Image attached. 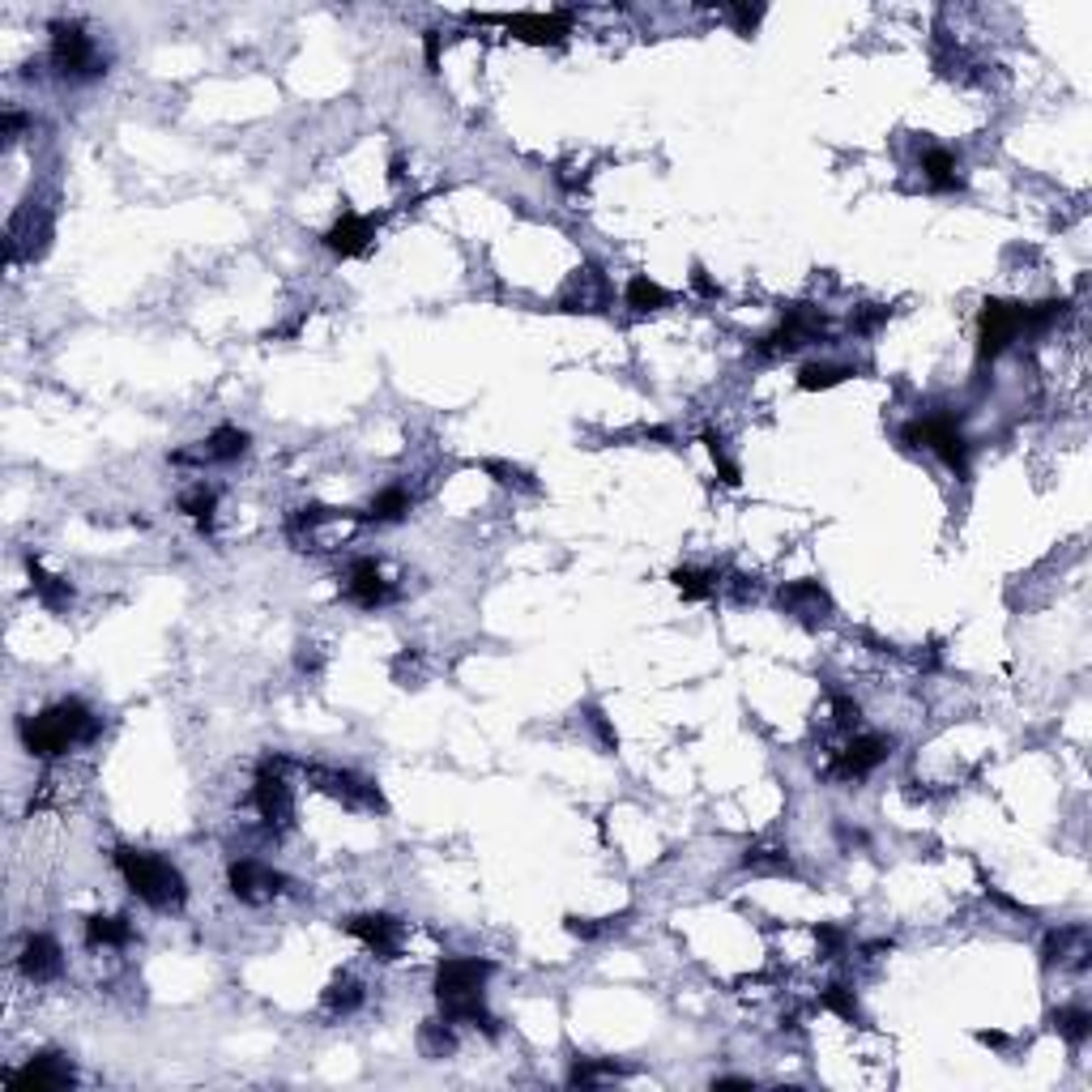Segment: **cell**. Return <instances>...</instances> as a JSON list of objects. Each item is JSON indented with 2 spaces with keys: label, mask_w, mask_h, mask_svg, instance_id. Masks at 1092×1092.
I'll return each instance as SVG.
<instances>
[{
  "label": "cell",
  "mask_w": 1092,
  "mask_h": 1092,
  "mask_svg": "<svg viewBox=\"0 0 1092 1092\" xmlns=\"http://www.w3.org/2000/svg\"><path fill=\"white\" fill-rule=\"evenodd\" d=\"M346 598L359 610H384L389 602H397V589H393V581H384V572L372 556H359L346 572Z\"/></svg>",
  "instance_id": "4fadbf2b"
},
{
  "label": "cell",
  "mask_w": 1092,
  "mask_h": 1092,
  "mask_svg": "<svg viewBox=\"0 0 1092 1092\" xmlns=\"http://www.w3.org/2000/svg\"><path fill=\"white\" fill-rule=\"evenodd\" d=\"M589 721H594V730L602 734V742H606V747H615V730H610V721H606L602 713H589Z\"/></svg>",
  "instance_id": "c3c4849f"
},
{
  "label": "cell",
  "mask_w": 1092,
  "mask_h": 1092,
  "mask_svg": "<svg viewBox=\"0 0 1092 1092\" xmlns=\"http://www.w3.org/2000/svg\"><path fill=\"white\" fill-rule=\"evenodd\" d=\"M372 240H376V223L363 213H342L338 223L324 231V248H330L334 257H359V252L372 248Z\"/></svg>",
  "instance_id": "e0dca14e"
},
{
  "label": "cell",
  "mask_w": 1092,
  "mask_h": 1092,
  "mask_svg": "<svg viewBox=\"0 0 1092 1092\" xmlns=\"http://www.w3.org/2000/svg\"><path fill=\"white\" fill-rule=\"evenodd\" d=\"M31 589H35V598H39L48 610H69V606H73V585H69L64 577H52V572L39 568L35 560H31Z\"/></svg>",
  "instance_id": "4316f807"
},
{
  "label": "cell",
  "mask_w": 1092,
  "mask_h": 1092,
  "mask_svg": "<svg viewBox=\"0 0 1092 1092\" xmlns=\"http://www.w3.org/2000/svg\"><path fill=\"white\" fill-rule=\"evenodd\" d=\"M832 721H836L841 730H858V721H862V704H858L853 696L836 692V696H832Z\"/></svg>",
  "instance_id": "8d00e7d4"
},
{
  "label": "cell",
  "mask_w": 1092,
  "mask_h": 1092,
  "mask_svg": "<svg viewBox=\"0 0 1092 1092\" xmlns=\"http://www.w3.org/2000/svg\"><path fill=\"white\" fill-rule=\"evenodd\" d=\"M820 338H824V312L811 303H798L782 316V324L769 338H759V355H794Z\"/></svg>",
  "instance_id": "30bf717a"
},
{
  "label": "cell",
  "mask_w": 1092,
  "mask_h": 1092,
  "mask_svg": "<svg viewBox=\"0 0 1092 1092\" xmlns=\"http://www.w3.org/2000/svg\"><path fill=\"white\" fill-rule=\"evenodd\" d=\"M610 303V290H606V278L598 269H585L572 290L564 295V312H602Z\"/></svg>",
  "instance_id": "603a6c76"
},
{
  "label": "cell",
  "mask_w": 1092,
  "mask_h": 1092,
  "mask_svg": "<svg viewBox=\"0 0 1092 1092\" xmlns=\"http://www.w3.org/2000/svg\"><path fill=\"white\" fill-rule=\"evenodd\" d=\"M252 807L265 832H286L295 824V790L286 777V755H265L252 777Z\"/></svg>",
  "instance_id": "8992f818"
},
{
  "label": "cell",
  "mask_w": 1092,
  "mask_h": 1092,
  "mask_svg": "<svg viewBox=\"0 0 1092 1092\" xmlns=\"http://www.w3.org/2000/svg\"><path fill=\"white\" fill-rule=\"evenodd\" d=\"M324 1012L330 1016H355L363 1003H368V991H363V981H355V977H338V981H330V991H324Z\"/></svg>",
  "instance_id": "d4e9b609"
},
{
  "label": "cell",
  "mask_w": 1092,
  "mask_h": 1092,
  "mask_svg": "<svg viewBox=\"0 0 1092 1092\" xmlns=\"http://www.w3.org/2000/svg\"><path fill=\"white\" fill-rule=\"evenodd\" d=\"M742 866L747 870H759V876H786L790 870V853L777 849V845H755L742 853Z\"/></svg>",
  "instance_id": "d6a6232c"
},
{
  "label": "cell",
  "mask_w": 1092,
  "mask_h": 1092,
  "mask_svg": "<svg viewBox=\"0 0 1092 1092\" xmlns=\"http://www.w3.org/2000/svg\"><path fill=\"white\" fill-rule=\"evenodd\" d=\"M777 606L798 623H824L832 615V594L820 581H786L777 589Z\"/></svg>",
  "instance_id": "9a60e30c"
},
{
  "label": "cell",
  "mask_w": 1092,
  "mask_h": 1092,
  "mask_svg": "<svg viewBox=\"0 0 1092 1092\" xmlns=\"http://www.w3.org/2000/svg\"><path fill=\"white\" fill-rule=\"evenodd\" d=\"M815 939H820V947H824L828 956H841V952H845V943H849V935H845L841 926H820V930H815Z\"/></svg>",
  "instance_id": "ab89813d"
},
{
  "label": "cell",
  "mask_w": 1092,
  "mask_h": 1092,
  "mask_svg": "<svg viewBox=\"0 0 1092 1092\" xmlns=\"http://www.w3.org/2000/svg\"><path fill=\"white\" fill-rule=\"evenodd\" d=\"M299 671H307V675H316V671H320V653H316V644H299Z\"/></svg>",
  "instance_id": "f6af8a7d"
},
{
  "label": "cell",
  "mask_w": 1092,
  "mask_h": 1092,
  "mask_svg": "<svg viewBox=\"0 0 1092 1092\" xmlns=\"http://www.w3.org/2000/svg\"><path fill=\"white\" fill-rule=\"evenodd\" d=\"M422 52H427V69H440V31H422Z\"/></svg>",
  "instance_id": "7bdbcfd3"
},
{
  "label": "cell",
  "mask_w": 1092,
  "mask_h": 1092,
  "mask_svg": "<svg viewBox=\"0 0 1092 1092\" xmlns=\"http://www.w3.org/2000/svg\"><path fill=\"white\" fill-rule=\"evenodd\" d=\"M853 376V368L849 363H807L803 372H798V389H807V393H820V389H836V384H845Z\"/></svg>",
  "instance_id": "f546056e"
},
{
  "label": "cell",
  "mask_w": 1092,
  "mask_h": 1092,
  "mask_svg": "<svg viewBox=\"0 0 1092 1092\" xmlns=\"http://www.w3.org/2000/svg\"><path fill=\"white\" fill-rule=\"evenodd\" d=\"M1050 1024H1054L1071 1046H1079V1041H1088V1033H1092V1012H1088V1008H1058V1012H1050Z\"/></svg>",
  "instance_id": "1f68e13d"
},
{
  "label": "cell",
  "mask_w": 1092,
  "mask_h": 1092,
  "mask_svg": "<svg viewBox=\"0 0 1092 1092\" xmlns=\"http://www.w3.org/2000/svg\"><path fill=\"white\" fill-rule=\"evenodd\" d=\"M623 303L632 307V312H662V307H671V290L662 286V282H653V278H644V274H636V278H627V286H623Z\"/></svg>",
  "instance_id": "cb8c5ba5"
},
{
  "label": "cell",
  "mask_w": 1092,
  "mask_h": 1092,
  "mask_svg": "<svg viewBox=\"0 0 1092 1092\" xmlns=\"http://www.w3.org/2000/svg\"><path fill=\"white\" fill-rule=\"evenodd\" d=\"M227 888L244 905H265V901L286 892V876L274 866H265L261 858H240V862L227 866Z\"/></svg>",
  "instance_id": "8fae6325"
},
{
  "label": "cell",
  "mask_w": 1092,
  "mask_h": 1092,
  "mask_svg": "<svg viewBox=\"0 0 1092 1092\" xmlns=\"http://www.w3.org/2000/svg\"><path fill=\"white\" fill-rule=\"evenodd\" d=\"M410 508H414V495H410L401 483H393V487H380V491L372 495L363 521H368V525H397V521L410 516Z\"/></svg>",
  "instance_id": "44dd1931"
},
{
  "label": "cell",
  "mask_w": 1092,
  "mask_h": 1092,
  "mask_svg": "<svg viewBox=\"0 0 1092 1092\" xmlns=\"http://www.w3.org/2000/svg\"><path fill=\"white\" fill-rule=\"evenodd\" d=\"M623 1067L610 1062V1058H577L572 1071H568V1084L581 1088V1084H602V1079H615Z\"/></svg>",
  "instance_id": "836d02e7"
},
{
  "label": "cell",
  "mask_w": 1092,
  "mask_h": 1092,
  "mask_svg": "<svg viewBox=\"0 0 1092 1092\" xmlns=\"http://www.w3.org/2000/svg\"><path fill=\"white\" fill-rule=\"evenodd\" d=\"M31 120H26V112H18V107H10L5 112V120H0V129H5V142H18V133L26 129Z\"/></svg>",
  "instance_id": "b9f144b4"
},
{
  "label": "cell",
  "mask_w": 1092,
  "mask_h": 1092,
  "mask_svg": "<svg viewBox=\"0 0 1092 1092\" xmlns=\"http://www.w3.org/2000/svg\"><path fill=\"white\" fill-rule=\"evenodd\" d=\"M180 512H184L201 533H209V529H213V512H218V491L205 487V483H192V487L180 495Z\"/></svg>",
  "instance_id": "484cf974"
},
{
  "label": "cell",
  "mask_w": 1092,
  "mask_h": 1092,
  "mask_svg": "<svg viewBox=\"0 0 1092 1092\" xmlns=\"http://www.w3.org/2000/svg\"><path fill=\"white\" fill-rule=\"evenodd\" d=\"M726 18L734 22L738 35H755V26L764 18V5H726Z\"/></svg>",
  "instance_id": "74e56055"
},
{
  "label": "cell",
  "mask_w": 1092,
  "mask_h": 1092,
  "mask_svg": "<svg viewBox=\"0 0 1092 1092\" xmlns=\"http://www.w3.org/2000/svg\"><path fill=\"white\" fill-rule=\"evenodd\" d=\"M418 1050H422V1058H449L453 1050H457V1037H453V1024L449 1020H427L422 1029H418Z\"/></svg>",
  "instance_id": "f1b7e54d"
},
{
  "label": "cell",
  "mask_w": 1092,
  "mask_h": 1092,
  "mask_svg": "<svg viewBox=\"0 0 1092 1092\" xmlns=\"http://www.w3.org/2000/svg\"><path fill=\"white\" fill-rule=\"evenodd\" d=\"M1016 338H1024V303L1012 299H986L977 312V359H999Z\"/></svg>",
  "instance_id": "52a82bcc"
},
{
  "label": "cell",
  "mask_w": 1092,
  "mask_h": 1092,
  "mask_svg": "<svg viewBox=\"0 0 1092 1092\" xmlns=\"http://www.w3.org/2000/svg\"><path fill=\"white\" fill-rule=\"evenodd\" d=\"M922 175H926V184H930L935 192H960V188H964L960 163H956V154L943 150V146H930V150L922 154Z\"/></svg>",
  "instance_id": "7402d4cb"
},
{
  "label": "cell",
  "mask_w": 1092,
  "mask_h": 1092,
  "mask_svg": "<svg viewBox=\"0 0 1092 1092\" xmlns=\"http://www.w3.org/2000/svg\"><path fill=\"white\" fill-rule=\"evenodd\" d=\"M820 1008L832 1012V1016H841V1020H849V1024L858 1020V999H853V991L845 986V981H832V986H824Z\"/></svg>",
  "instance_id": "d590c367"
},
{
  "label": "cell",
  "mask_w": 1092,
  "mask_h": 1092,
  "mask_svg": "<svg viewBox=\"0 0 1092 1092\" xmlns=\"http://www.w3.org/2000/svg\"><path fill=\"white\" fill-rule=\"evenodd\" d=\"M675 589L688 598V602H704V598H713L717 594V572H709V568H675Z\"/></svg>",
  "instance_id": "4dcf8cb0"
},
{
  "label": "cell",
  "mask_w": 1092,
  "mask_h": 1092,
  "mask_svg": "<svg viewBox=\"0 0 1092 1092\" xmlns=\"http://www.w3.org/2000/svg\"><path fill=\"white\" fill-rule=\"evenodd\" d=\"M713 1088H755V1079L751 1075H717Z\"/></svg>",
  "instance_id": "7dc6e473"
},
{
  "label": "cell",
  "mask_w": 1092,
  "mask_h": 1092,
  "mask_svg": "<svg viewBox=\"0 0 1092 1092\" xmlns=\"http://www.w3.org/2000/svg\"><path fill=\"white\" fill-rule=\"evenodd\" d=\"M977 1041H986V1046H995V1050H1003V1046H1008V1037H1003V1033H977Z\"/></svg>",
  "instance_id": "681fc988"
},
{
  "label": "cell",
  "mask_w": 1092,
  "mask_h": 1092,
  "mask_svg": "<svg viewBox=\"0 0 1092 1092\" xmlns=\"http://www.w3.org/2000/svg\"><path fill=\"white\" fill-rule=\"evenodd\" d=\"M346 935L359 939L376 960H397L401 939H406V926H401L393 914H359V918L346 922Z\"/></svg>",
  "instance_id": "5bb4252c"
},
{
  "label": "cell",
  "mask_w": 1092,
  "mask_h": 1092,
  "mask_svg": "<svg viewBox=\"0 0 1092 1092\" xmlns=\"http://www.w3.org/2000/svg\"><path fill=\"white\" fill-rule=\"evenodd\" d=\"M483 470H487V474H495V478H500V483H508V487H525V491H533L529 474H525V470H516V466H508V462H483Z\"/></svg>",
  "instance_id": "f35d334b"
},
{
  "label": "cell",
  "mask_w": 1092,
  "mask_h": 1092,
  "mask_svg": "<svg viewBox=\"0 0 1092 1092\" xmlns=\"http://www.w3.org/2000/svg\"><path fill=\"white\" fill-rule=\"evenodd\" d=\"M307 782L320 790V794H330V798H338L342 807H351V811H372V815H380L384 811V794L376 790V782H368V777H359V773H351V769H330V764H307Z\"/></svg>",
  "instance_id": "ba28073f"
},
{
  "label": "cell",
  "mask_w": 1092,
  "mask_h": 1092,
  "mask_svg": "<svg viewBox=\"0 0 1092 1092\" xmlns=\"http://www.w3.org/2000/svg\"><path fill=\"white\" fill-rule=\"evenodd\" d=\"M18 968H22V977L26 981H52V977H60V968H64V952H60V943L52 939V935H26V943H22V952H18Z\"/></svg>",
  "instance_id": "2e32d148"
},
{
  "label": "cell",
  "mask_w": 1092,
  "mask_h": 1092,
  "mask_svg": "<svg viewBox=\"0 0 1092 1092\" xmlns=\"http://www.w3.org/2000/svg\"><path fill=\"white\" fill-rule=\"evenodd\" d=\"M48 60H52L56 77H64V81H94L107 73V56L98 52L94 35H86L81 22H52Z\"/></svg>",
  "instance_id": "5b68a950"
},
{
  "label": "cell",
  "mask_w": 1092,
  "mask_h": 1092,
  "mask_svg": "<svg viewBox=\"0 0 1092 1092\" xmlns=\"http://www.w3.org/2000/svg\"><path fill=\"white\" fill-rule=\"evenodd\" d=\"M487 977H491V960L478 956H449L435 968V1003H440L449 1024H470L483 1033H500L495 1016L487 1012Z\"/></svg>",
  "instance_id": "6da1fadb"
},
{
  "label": "cell",
  "mask_w": 1092,
  "mask_h": 1092,
  "mask_svg": "<svg viewBox=\"0 0 1092 1092\" xmlns=\"http://www.w3.org/2000/svg\"><path fill=\"white\" fill-rule=\"evenodd\" d=\"M98 730H102V717L86 700H77V696L56 700L43 713H31V717L18 721L22 747L31 755H39V759H56V755H64L77 742H94Z\"/></svg>",
  "instance_id": "7a4b0ae2"
},
{
  "label": "cell",
  "mask_w": 1092,
  "mask_h": 1092,
  "mask_svg": "<svg viewBox=\"0 0 1092 1092\" xmlns=\"http://www.w3.org/2000/svg\"><path fill=\"white\" fill-rule=\"evenodd\" d=\"M5 1084H10V1088H39V1092H56V1088L77 1084V1071H73V1062H69L64 1054L48 1050V1054H31L18 1071H10V1075H5Z\"/></svg>",
  "instance_id": "7c38bea8"
},
{
  "label": "cell",
  "mask_w": 1092,
  "mask_h": 1092,
  "mask_svg": "<svg viewBox=\"0 0 1092 1092\" xmlns=\"http://www.w3.org/2000/svg\"><path fill=\"white\" fill-rule=\"evenodd\" d=\"M892 755V738L888 734H853L841 751H832L828 777L832 782H862L880 769V764Z\"/></svg>",
  "instance_id": "9c48e42d"
},
{
  "label": "cell",
  "mask_w": 1092,
  "mask_h": 1092,
  "mask_svg": "<svg viewBox=\"0 0 1092 1092\" xmlns=\"http://www.w3.org/2000/svg\"><path fill=\"white\" fill-rule=\"evenodd\" d=\"M133 943V922L129 918H90L86 922V947H129Z\"/></svg>",
  "instance_id": "83f0119b"
},
{
  "label": "cell",
  "mask_w": 1092,
  "mask_h": 1092,
  "mask_svg": "<svg viewBox=\"0 0 1092 1092\" xmlns=\"http://www.w3.org/2000/svg\"><path fill=\"white\" fill-rule=\"evenodd\" d=\"M564 926H568V935H577V939H598V935H602V926L589 922V918H568Z\"/></svg>",
  "instance_id": "ee69618b"
},
{
  "label": "cell",
  "mask_w": 1092,
  "mask_h": 1092,
  "mask_svg": "<svg viewBox=\"0 0 1092 1092\" xmlns=\"http://www.w3.org/2000/svg\"><path fill=\"white\" fill-rule=\"evenodd\" d=\"M508 22V31L516 35V39H525V43H538V48H546V43H564V35H568V18L564 14H516V18H504Z\"/></svg>",
  "instance_id": "d6986e66"
},
{
  "label": "cell",
  "mask_w": 1092,
  "mask_h": 1092,
  "mask_svg": "<svg viewBox=\"0 0 1092 1092\" xmlns=\"http://www.w3.org/2000/svg\"><path fill=\"white\" fill-rule=\"evenodd\" d=\"M252 449V435L244 431V427H213L209 431V440L201 445V457L205 462H213V466H231V462H240L244 453Z\"/></svg>",
  "instance_id": "ffe728a7"
},
{
  "label": "cell",
  "mask_w": 1092,
  "mask_h": 1092,
  "mask_svg": "<svg viewBox=\"0 0 1092 1092\" xmlns=\"http://www.w3.org/2000/svg\"><path fill=\"white\" fill-rule=\"evenodd\" d=\"M704 445H709V457H713V466H717V478L726 483V487H738L742 483V470H738V462L726 453V440L717 431H704Z\"/></svg>",
  "instance_id": "e575fe53"
},
{
  "label": "cell",
  "mask_w": 1092,
  "mask_h": 1092,
  "mask_svg": "<svg viewBox=\"0 0 1092 1092\" xmlns=\"http://www.w3.org/2000/svg\"><path fill=\"white\" fill-rule=\"evenodd\" d=\"M112 862H116L120 880L129 884V892H133L142 905H150V909H158V914L184 909V901H188V880H184V870H180L175 862H167V858H158V853H150V849H133V845H120V849L112 853Z\"/></svg>",
  "instance_id": "3957f363"
},
{
  "label": "cell",
  "mask_w": 1092,
  "mask_h": 1092,
  "mask_svg": "<svg viewBox=\"0 0 1092 1092\" xmlns=\"http://www.w3.org/2000/svg\"><path fill=\"white\" fill-rule=\"evenodd\" d=\"M884 320H888V307H880V303H876L870 312H862V316L853 320V334H862V338H866V334H876Z\"/></svg>",
  "instance_id": "60d3db41"
},
{
  "label": "cell",
  "mask_w": 1092,
  "mask_h": 1092,
  "mask_svg": "<svg viewBox=\"0 0 1092 1092\" xmlns=\"http://www.w3.org/2000/svg\"><path fill=\"white\" fill-rule=\"evenodd\" d=\"M901 440L914 445V449H926L935 453L956 478H968V466H973V445L968 435L956 427L952 414H918L901 427Z\"/></svg>",
  "instance_id": "277c9868"
},
{
  "label": "cell",
  "mask_w": 1092,
  "mask_h": 1092,
  "mask_svg": "<svg viewBox=\"0 0 1092 1092\" xmlns=\"http://www.w3.org/2000/svg\"><path fill=\"white\" fill-rule=\"evenodd\" d=\"M1041 964H1046V968H1054V964H1075V968H1084V964H1088V930H1084V926L1050 930L1046 943H1041Z\"/></svg>",
  "instance_id": "ac0fdd59"
},
{
  "label": "cell",
  "mask_w": 1092,
  "mask_h": 1092,
  "mask_svg": "<svg viewBox=\"0 0 1092 1092\" xmlns=\"http://www.w3.org/2000/svg\"><path fill=\"white\" fill-rule=\"evenodd\" d=\"M692 286H696V290H700V295H709V299H717V286H713V282H709V274H704V269H700V265H696V269H692Z\"/></svg>",
  "instance_id": "bcb514c9"
}]
</instances>
